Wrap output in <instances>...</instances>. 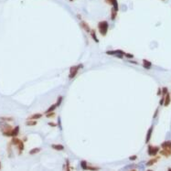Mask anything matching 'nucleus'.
<instances>
[{"mask_svg": "<svg viewBox=\"0 0 171 171\" xmlns=\"http://www.w3.org/2000/svg\"><path fill=\"white\" fill-rule=\"evenodd\" d=\"M56 108H57V105H56V103H54V104L51 105L49 109H47V111L45 112V114H49V113H50V112H54V111L56 110Z\"/></svg>", "mask_w": 171, "mask_h": 171, "instance_id": "nucleus-19", "label": "nucleus"}, {"mask_svg": "<svg viewBox=\"0 0 171 171\" xmlns=\"http://www.w3.org/2000/svg\"><path fill=\"white\" fill-rule=\"evenodd\" d=\"M125 56L126 58H128V59H133V58H134L133 54H130V53H125Z\"/></svg>", "mask_w": 171, "mask_h": 171, "instance_id": "nucleus-29", "label": "nucleus"}, {"mask_svg": "<svg viewBox=\"0 0 171 171\" xmlns=\"http://www.w3.org/2000/svg\"><path fill=\"white\" fill-rule=\"evenodd\" d=\"M159 158L160 157H156V158H153V159H151V160H149L148 162L147 163V167H151V166H153L155 163H157V161L159 160Z\"/></svg>", "mask_w": 171, "mask_h": 171, "instance_id": "nucleus-15", "label": "nucleus"}, {"mask_svg": "<svg viewBox=\"0 0 171 171\" xmlns=\"http://www.w3.org/2000/svg\"><path fill=\"white\" fill-rule=\"evenodd\" d=\"M18 134H19V126H16L15 128H13V129L11 130L8 137H16Z\"/></svg>", "mask_w": 171, "mask_h": 171, "instance_id": "nucleus-7", "label": "nucleus"}, {"mask_svg": "<svg viewBox=\"0 0 171 171\" xmlns=\"http://www.w3.org/2000/svg\"><path fill=\"white\" fill-rule=\"evenodd\" d=\"M51 148L57 151H62L64 150V146L60 145V144H53V145H51Z\"/></svg>", "mask_w": 171, "mask_h": 171, "instance_id": "nucleus-8", "label": "nucleus"}, {"mask_svg": "<svg viewBox=\"0 0 171 171\" xmlns=\"http://www.w3.org/2000/svg\"><path fill=\"white\" fill-rule=\"evenodd\" d=\"M80 167H81V168L82 169H84V170H87V168H88V166H87V162L86 161H80Z\"/></svg>", "mask_w": 171, "mask_h": 171, "instance_id": "nucleus-23", "label": "nucleus"}, {"mask_svg": "<svg viewBox=\"0 0 171 171\" xmlns=\"http://www.w3.org/2000/svg\"><path fill=\"white\" fill-rule=\"evenodd\" d=\"M82 68V64H80V65H77V66H72L70 68V73H69V78L70 79H73L74 77L76 76L78 71L80 69Z\"/></svg>", "mask_w": 171, "mask_h": 171, "instance_id": "nucleus-3", "label": "nucleus"}, {"mask_svg": "<svg viewBox=\"0 0 171 171\" xmlns=\"http://www.w3.org/2000/svg\"><path fill=\"white\" fill-rule=\"evenodd\" d=\"M158 152H159V147H158L148 146V148H147V154H148L150 157H155V156H157Z\"/></svg>", "mask_w": 171, "mask_h": 171, "instance_id": "nucleus-5", "label": "nucleus"}, {"mask_svg": "<svg viewBox=\"0 0 171 171\" xmlns=\"http://www.w3.org/2000/svg\"><path fill=\"white\" fill-rule=\"evenodd\" d=\"M89 170H99V168L97 167H91V166H88V168Z\"/></svg>", "mask_w": 171, "mask_h": 171, "instance_id": "nucleus-27", "label": "nucleus"}, {"mask_svg": "<svg viewBox=\"0 0 171 171\" xmlns=\"http://www.w3.org/2000/svg\"><path fill=\"white\" fill-rule=\"evenodd\" d=\"M21 140L20 139H18V138H17V137H13L12 138V141H11V145H14V146H18V144H19V142H20Z\"/></svg>", "mask_w": 171, "mask_h": 171, "instance_id": "nucleus-22", "label": "nucleus"}, {"mask_svg": "<svg viewBox=\"0 0 171 171\" xmlns=\"http://www.w3.org/2000/svg\"><path fill=\"white\" fill-rule=\"evenodd\" d=\"M164 102H165V96H163V97H162V99L160 100V103H160V105H164Z\"/></svg>", "mask_w": 171, "mask_h": 171, "instance_id": "nucleus-34", "label": "nucleus"}, {"mask_svg": "<svg viewBox=\"0 0 171 171\" xmlns=\"http://www.w3.org/2000/svg\"><path fill=\"white\" fill-rule=\"evenodd\" d=\"M170 101H171V98H170V94L169 93H167V94L165 95V102H164V105L165 106H168L169 103H170Z\"/></svg>", "mask_w": 171, "mask_h": 171, "instance_id": "nucleus-13", "label": "nucleus"}, {"mask_svg": "<svg viewBox=\"0 0 171 171\" xmlns=\"http://www.w3.org/2000/svg\"><path fill=\"white\" fill-rule=\"evenodd\" d=\"M162 92H163V96H165V95L168 93V88L167 87L163 88V89H162Z\"/></svg>", "mask_w": 171, "mask_h": 171, "instance_id": "nucleus-30", "label": "nucleus"}, {"mask_svg": "<svg viewBox=\"0 0 171 171\" xmlns=\"http://www.w3.org/2000/svg\"><path fill=\"white\" fill-rule=\"evenodd\" d=\"M42 117L41 114H34L30 115L28 118V120H38V119H40Z\"/></svg>", "mask_w": 171, "mask_h": 171, "instance_id": "nucleus-12", "label": "nucleus"}, {"mask_svg": "<svg viewBox=\"0 0 171 171\" xmlns=\"http://www.w3.org/2000/svg\"><path fill=\"white\" fill-rule=\"evenodd\" d=\"M17 147H18V154L20 155V154L23 152V150H24V141H22V140H21L20 142H19V144H18Z\"/></svg>", "mask_w": 171, "mask_h": 171, "instance_id": "nucleus-16", "label": "nucleus"}, {"mask_svg": "<svg viewBox=\"0 0 171 171\" xmlns=\"http://www.w3.org/2000/svg\"><path fill=\"white\" fill-rule=\"evenodd\" d=\"M98 29H99V32L103 37H105L107 35V32H108L109 29V24L108 22L106 20H103L100 21L98 23Z\"/></svg>", "mask_w": 171, "mask_h": 171, "instance_id": "nucleus-1", "label": "nucleus"}, {"mask_svg": "<svg viewBox=\"0 0 171 171\" xmlns=\"http://www.w3.org/2000/svg\"><path fill=\"white\" fill-rule=\"evenodd\" d=\"M152 133H153V126H151L150 128L148 129L147 134V137H146V143H149V141L151 139V136H152Z\"/></svg>", "mask_w": 171, "mask_h": 171, "instance_id": "nucleus-9", "label": "nucleus"}, {"mask_svg": "<svg viewBox=\"0 0 171 171\" xmlns=\"http://www.w3.org/2000/svg\"><path fill=\"white\" fill-rule=\"evenodd\" d=\"M161 147L163 149H167V148H171V141H166L164 143L161 144Z\"/></svg>", "mask_w": 171, "mask_h": 171, "instance_id": "nucleus-14", "label": "nucleus"}, {"mask_svg": "<svg viewBox=\"0 0 171 171\" xmlns=\"http://www.w3.org/2000/svg\"><path fill=\"white\" fill-rule=\"evenodd\" d=\"M160 155L164 156V157H170L171 156V148H167V149H163L160 151Z\"/></svg>", "mask_w": 171, "mask_h": 171, "instance_id": "nucleus-10", "label": "nucleus"}, {"mask_svg": "<svg viewBox=\"0 0 171 171\" xmlns=\"http://www.w3.org/2000/svg\"><path fill=\"white\" fill-rule=\"evenodd\" d=\"M58 125H59V128L61 129V124H60V117H58Z\"/></svg>", "mask_w": 171, "mask_h": 171, "instance_id": "nucleus-35", "label": "nucleus"}, {"mask_svg": "<svg viewBox=\"0 0 171 171\" xmlns=\"http://www.w3.org/2000/svg\"><path fill=\"white\" fill-rule=\"evenodd\" d=\"M40 151H41V148H39V147H36V148H32L31 150L29 151V155H31V156H33V155H36V154L39 153Z\"/></svg>", "mask_w": 171, "mask_h": 171, "instance_id": "nucleus-17", "label": "nucleus"}, {"mask_svg": "<svg viewBox=\"0 0 171 171\" xmlns=\"http://www.w3.org/2000/svg\"><path fill=\"white\" fill-rule=\"evenodd\" d=\"M0 120L1 121H13V118L12 117H0Z\"/></svg>", "mask_w": 171, "mask_h": 171, "instance_id": "nucleus-25", "label": "nucleus"}, {"mask_svg": "<svg viewBox=\"0 0 171 171\" xmlns=\"http://www.w3.org/2000/svg\"><path fill=\"white\" fill-rule=\"evenodd\" d=\"M143 66L146 70H149L152 67V63L149 60H147V59H143Z\"/></svg>", "mask_w": 171, "mask_h": 171, "instance_id": "nucleus-11", "label": "nucleus"}, {"mask_svg": "<svg viewBox=\"0 0 171 171\" xmlns=\"http://www.w3.org/2000/svg\"><path fill=\"white\" fill-rule=\"evenodd\" d=\"M162 1H165V0H162Z\"/></svg>", "mask_w": 171, "mask_h": 171, "instance_id": "nucleus-40", "label": "nucleus"}, {"mask_svg": "<svg viewBox=\"0 0 171 171\" xmlns=\"http://www.w3.org/2000/svg\"><path fill=\"white\" fill-rule=\"evenodd\" d=\"M80 28L83 29L85 32H87V33H90L91 32V28H90V26L88 24L87 22H85V21H80Z\"/></svg>", "mask_w": 171, "mask_h": 171, "instance_id": "nucleus-6", "label": "nucleus"}, {"mask_svg": "<svg viewBox=\"0 0 171 171\" xmlns=\"http://www.w3.org/2000/svg\"><path fill=\"white\" fill-rule=\"evenodd\" d=\"M26 125L28 126H34L37 125V121L36 120H28L26 122Z\"/></svg>", "mask_w": 171, "mask_h": 171, "instance_id": "nucleus-20", "label": "nucleus"}, {"mask_svg": "<svg viewBox=\"0 0 171 171\" xmlns=\"http://www.w3.org/2000/svg\"><path fill=\"white\" fill-rule=\"evenodd\" d=\"M69 1H70V2H73L74 0H69Z\"/></svg>", "mask_w": 171, "mask_h": 171, "instance_id": "nucleus-39", "label": "nucleus"}, {"mask_svg": "<svg viewBox=\"0 0 171 171\" xmlns=\"http://www.w3.org/2000/svg\"><path fill=\"white\" fill-rule=\"evenodd\" d=\"M116 17H117V11H115L114 8H112V10H111V19L114 20Z\"/></svg>", "mask_w": 171, "mask_h": 171, "instance_id": "nucleus-21", "label": "nucleus"}, {"mask_svg": "<svg viewBox=\"0 0 171 171\" xmlns=\"http://www.w3.org/2000/svg\"><path fill=\"white\" fill-rule=\"evenodd\" d=\"M66 170H70V164H69V160H66Z\"/></svg>", "mask_w": 171, "mask_h": 171, "instance_id": "nucleus-32", "label": "nucleus"}, {"mask_svg": "<svg viewBox=\"0 0 171 171\" xmlns=\"http://www.w3.org/2000/svg\"><path fill=\"white\" fill-rule=\"evenodd\" d=\"M1 168H2V164H1V161H0V170H1Z\"/></svg>", "mask_w": 171, "mask_h": 171, "instance_id": "nucleus-38", "label": "nucleus"}, {"mask_svg": "<svg viewBox=\"0 0 171 171\" xmlns=\"http://www.w3.org/2000/svg\"><path fill=\"white\" fill-rule=\"evenodd\" d=\"M162 93V90L161 89H158V91H157V95H160Z\"/></svg>", "mask_w": 171, "mask_h": 171, "instance_id": "nucleus-36", "label": "nucleus"}, {"mask_svg": "<svg viewBox=\"0 0 171 171\" xmlns=\"http://www.w3.org/2000/svg\"><path fill=\"white\" fill-rule=\"evenodd\" d=\"M46 116L48 117V118H51L53 116H55V112H50L49 114H46Z\"/></svg>", "mask_w": 171, "mask_h": 171, "instance_id": "nucleus-26", "label": "nucleus"}, {"mask_svg": "<svg viewBox=\"0 0 171 171\" xmlns=\"http://www.w3.org/2000/svg\"><path fill=\"white\" fill-rule=\"evenodd\" d=\"M62 100H63L62 96H59V97H58V100H57V102H56L57 107H59V105L61 104V103H62Z\"/></svg>", "mask_w": 171, "mask_h": 171, "instance_id": "nucleus-24", "label": "nucleus"}, {"mask_svg": "<svg viewBox=\"0 0 171 171\" xmlns=\"http://www.w3.org/2000/svg\"><path fill=\"white\" fill-rule=\"evenodd\" d=\"M106 54L107 55H115L120 59H123V57L125 56V52L122 49H116V50H108V51H106Z\"/></svg>", "mask_w": 171, "mask_h": 171, "instance_id": "nucleus-4", "label": "nucleus"}, {"mask_svg": "<svg viewBox=\"0 0 171 171\" xmlns=\"http://www.w3.org/2000/svg\"><path fill=\"white\" fill-rule=\"evenodd\" d=\"M104 2L106 4H108V5L113 6V4H114V0H104Z\"/></svg>", "mask_w": 171, "mask_h": 171, "instance_id": "nucleus-28", "label": "nucleus"}, {"mask_svg": "<svg viewBox=\"0 0 171 171\" xmlns=\"http://www.w3.org/2000/svg\"><path fill=\"white\" fill-rule=\"evenodd\" d=\"M49 125L52 126V127H56V126H57V124H55V123H52V122H49Z\"/></svg>", "mask_w": 171, "mask_h": 171, "instance_id": "nucleus-33", "label": "nucleus"}, {"mask_svg": "<svg viewBox=\"0 0 171 171\" xmlns=\"http://www.w3.org/2000/svg\"><path fill=\"white\" fill-rule=\"evenodd\" d=\"M157 113H158V109H157V110H156V113H155V115H154V118H156V117H157Z\"/></svg>", "mask_w": 171, "mask_h": 171, "instance_id": "nucleus-37", "label": "nucleus"}, {"mask_svg": "<svg viewBox=\"0 0 171 171\" xmlns=\"http://www.w3.org/2000/svg\"><path fill=\"white\" fill-rule=\"evenodd\" d=\"M91 38H92V39L94 40L96 43H99V39L97 38V36H96V32H95L94 29H92V30H91Z\"/></svg>", "mask_w": 171, "mask_h": 171, "instance_id": "nucleus-18", "label": "nucleus"}, {"mask_svg": "<svg viewBox=\"0 0 171 171\" xmlns=\"http://www.w3.org/2000/svg\"><path fill=\"white\" fill-rule=\"evenodd\" d=\"M136 158H137V156H132V157H129V160L131 161L136 160Z\"/></svg>", "mask_w": 171, "mask_h": 171, "instance_id": "nucleus-31", "label": "nucleus"}, {"mask_svg": "<svg viewBox=\"0 0 171 171\" xmlns=\"http://www.w3.org/2000/svg\"><path fill=\"white\" fill-rule=\"evenodd\" d=\"M13 129L12 126L10 125H8L5 121H1L0 122V130L3 134V136H9V134H10L11 130Z\"/></svg>", "mask_w": 171, "mask_h": 171, "instance_id": "nucleus-2", "label": "nucleus"}]
</instances>
